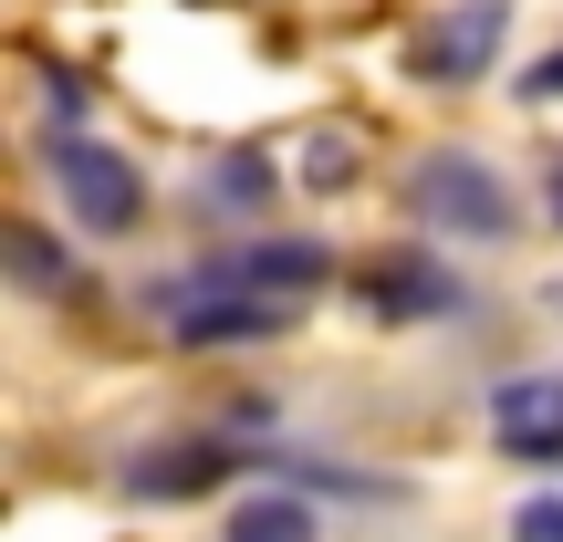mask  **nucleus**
<instances>
[{
  "instance_id": "obj_12",
  "label": "nucleus",
  "mask_w": 563,
  "mask_h": 542,
  "mask_svg": "<svg viewBox=\"0 0 563 542\" xmlns=\"http://www.w3.org/2000/svg\"><path fill=\"white\" fill-rule=\"evenodd\" d=\"M313 188H323V199H334V188H355V146H344V136L313 146Z\"/></svg>"
},
{
  "instance_id": "obj_1",
  "label": "nucleus",
  "mask_w": 563,
  "mask_h": 542,
  "mask_svg": "<svg viewBox=\"0 0 563 542\" xmlns=\"http://www.w3.org/2000/svg\"><path fill=\"white\" fill-rule=\"evenodd\" d=\"M407 220L418 230H449V241H511V188L490 157H470V146H428L418 167H407Z\"/></svg>"
},
{
  "instance_id": "obj_8",
  "label": "nucleus",
  "mask_w": 563,
  "mask_h": 542,
  "mask_svg": "<svg viewBox=\"0 0 563 542\" xmlns=\"http://www.w3.org/2000/svg\"><path fill=\"white\" fill-rule=\"evenodd\" d=\"M230 542H313V501H292V490H262V501L230 511Z\"/></svg>"
},
{
  "instance_id": "obj_13",
  "label": "nucleus",
  "mask_w": 563,
  "mask_h": 542,
  "mask_svg": "<svg viewBox=\"0 0 563 542\" xmlns=\"http://www.w3.org/2000/svg\"><path fill=\"white\" fill-rule=\"evenodd\" d=\"M522 104H563V42H553V53L522 74Z\"/></svg>"
},
{
  "instance_id": "obj_7",
  "label": "nucleus",
  "mask_w": 563,
  "mask_h": 542,
  "mask_svg": "<svg viewBox=\"0 0 563 542\" xmlns=\"http://www.w3.org/2000/svg\"><path fill=\"white\" fill-rule=\"evenodd\" d=\"M230 460H241L230 439H178V449H146V460L125 469V490H136V501H188V490L230 480Z\"/></svg>"
},
{
  "instance_id": "obj_10",
  "label": "nucleus",
  "mask_w": 563,
  "mask_h": 542,
  "mask_svg": "<svg viewBox=\"0 0 563 542\" xmlns=\"http://www.w3.org/2000/svg\"><path fill=\"white\" fill-rule=\"evenodd\" d=\"M11 272L32 281V292H63V241H53L42 220H21V230H11Z\"/></svg>"
},
{
  "instance_id": "obj_2",
  "label": "nucleus",
  "mask_w": 563,
  "mask_h": 542,
  "mask_svg": "<svg viewBox=\"0 0 563 542\" xmlns=\"http://www.w3.org/2000/svg\"><path fill=\"white\" fill-rule=\"evenodd\" d=\"M53 188H63V209H74L84 241H125V230L146 220L136 157H115V146H95V136H53Z\"/></svg>"
},
{
  "instance_id": "obj_5",
  "label": "nucleus",
  "mask_w": 563,
  "mask_h": 542,
  "mask_svg": "<svg viewBox=\"0 0 563 542\" xmlns=\"http://www.w3.org/2000/svg\"><path fill=\"white\" fill-rule=\"evenodd\" d=\"M355 292L376 302L386 323H439V313H460V272L428 262V251H376V262H355Z\"/></svg>"
},
{
  "instance_id": "obj_3",
  "label": "nucleus",
  "mask_w": 563,
  "mask_h": 542,
  "mask_svg": "<svg viewBox=\"0 0 563 542\" xmlns=\"http://www.w3.org/2000/svg\"><path fill=\"white\" fill-rule=\"evenodd\" d=\"M511 42V0H449L418 42H407V74L418 84H481Z\"/></svg>"
},
{
  "instance_id": "obj_4",
  "label": "nucleus",
  "mask_w": 563,
  "mask_h": 542,
  "mask_svg": "<svg viewBox=\"0 0 563 542\" xmlns=\"http://www.w3.org/2000/svg\"><path fill=\"white\" fill-rule=\"evenodd\" d=\"M302 302L292 292H199V302H167V344L178 355H230V344H282Z\"/></svg>"
},
{
  "instance_id": "obj_6",
  "label": "nucleus",
  "mask_w": 563,
  "mask_h": 542,
  "mask_svg": "<svg viewBox=\"0 0 563 542\" xmlns=\"http://www.w3.org/2000/svg\"><path fill=\"white\" fill-rule=\"evenodd\" d=\"M490 439L511 460H563V376H522L490 397Z\"/></svg>"
},
{
  "instance_id": "obj_9",
  "label": "nucleus",
  "mask_w": 563,
  "mask_h": 542,
  "mask_svg": "<svg viewBox=\"0 0 563 542\" xmlns=\"http://www.w3.org/2000/svg\"><path fill=\"white\" fill-rule=\"evenodd\" d=\"M209 199H220V209H272V157H262V146L220 157V167H209Z\"/></svg>"
},
{
  "instance_id": "obj_14",
  "label": "nucleus",
  "mask_w": 563,
  "mask_h": 542,
  "mask_svg": "<svg viewBox=\"0 0 563 542\" xmlns=\"http://www.w3.org/2000/svg\"><path fill=\"white\" fill-rule=\"evenodd\" d=\"M543 209H553V220H563V157H553V188H543Z\"/></svg>"
},
{
  "instance_id": "obj_11",
  "label": "nucleus",
  "mask_w": 563,
  "mask_h": 542,
  "mask_svg": "<svg viewBox=\"0 0 563 542\" xmlns=\"http://www.w3.org/2000/svg\"><path fill=\"white\" fill-rule=\"evenodd\" d=\"M511 542H563V490H543V501L511 511Z\"/></svg>"
}]
</instances>
